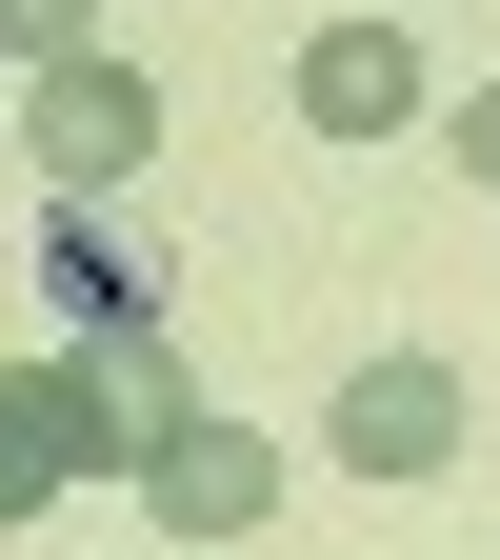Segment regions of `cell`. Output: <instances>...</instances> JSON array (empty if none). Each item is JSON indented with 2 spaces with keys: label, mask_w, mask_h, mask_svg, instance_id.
Returning a JSON list of instances; mask_svg holds the SVG:
<instances>
[{
  "label": "cell",
  "mask_w": 500,
  "mask_h": 560,
  "mask_svg": "<svg viewBox=\"0 0 500 560\" xmlns=\"http://www.w3.org/2000/svg\"><path fill=\"white\" fill-rule=\"evenodd\" d=\"M140 140H161V81L140 60H40V101H21V161L60 180V200H101V180H140Z\"/></svg>",
  "instance_id": "1"
},
{
  "label": "cell",
  "mask_w": 500,
  "mask_h": 560,
  "mask_svg": "<svg viewBox=\"0 0 500 560\" xmlns=\"http://www.w3.org/2000/svg\"><path fill=\"white\" fill-rule=\"evenodd\" d=\"M321 441L361 460V480H441V460H461V361H420V340H400V361H361V381L321 400Z\"/></svg>",
  "instance_id": "2"
},
{
  "label": "cell",
  "mask_w": 500,
  "mask_h": 560,
  "mask_svg": "<svg viewBox=\"0 0 500 560\" xmlns=\"http://www.w3.org/2000/svg\"><path fill=\"white\" fill-rule=\"evenodd\" d=\"M60 480H120V420L81 400V361H21L0 381V521H40Z\"/></svg>",
  "instance_id": "3"
},
{
  "label": "cell",
  "mask_w": 500,
  "mask_h": 560,
  "mask_svg": "<svg viewBox=\"0 0 500 560\" xmlns=\"http://www.w3.org/2000/svg\"><path fill=\"white\" fill-rule=\"evenodd\" d=\"M140 521H161V540H241V521H280V441H241V420L140 441Z\"/></svg>",
  "instance_id": "4"
},
{
  "label": "cell",
  "mask_w": 500,
  "mask_h": 560,
  "mask_svg": "<svg viewBox=\"0 0 500 560\" xmlns=\"http://www.w3.org/2000/svg\"><path fill=\"white\" fill-rule=\"evenodd\" d=\"M301 120H321V140H400V120H420V40H400V21H321V40H301Z\"/></svg>",
  "instance_id": "5"
},
{
  "label": "cell",
  "mask_w": 500,
  "mask_h": 560,
  "mask_svg": "<svg viewBox=\"0 0 500 560\" xmlns=\"http://www.w3.org/2000/svg\"><path fill=\"white\" fill-rule=\"evenodd\" d=\"M81 400L120 420V480H140V441H181V420H200L181 361H161V320H81Z\"/></svg>",
  "instance_id": "6"
},
{
  "label": "cell",
  "mask_w": 500,
  "mask_h": 560,
  "mask_svg": "<svg viewBox=\"0 0 500 560\" xmlns=\"http://www.w3.org/2000/svg\"><path fill=\"white\" fill-rule=\"evenodd\" d=\"M40 280H60V301H81V320H161V301H140V260L81 221V200H60V241H40Z\"/></svg>",
  "instance_id": "7"
},
{
  "label": "cell",
  "mask_w": 500,
  "mask_h": 560,
  "mask_svg": "<svg viewBox=\"0 0 500 560\" xmlns=\"http://www.w3.org/2000/svg\"><path fill=\"white\" fill-rule=\"evenodd\" d=\"M101 40V0H0V60H21V81H40V60H81Z\"/></svg>",
  "instance_id": "8"
},
{
  "label": "cell",
  "mask_w": 500,
  "mask_h": 560,
  "mask_svg": "<svg viewBox=\"0 0 500 560\" xmlns=\"http://www.w3.org/2000/svg\"><path fill=\"white\" fill-rule=\"evenodd\" d=\"M461 161H480V180H500V101H461Z\"/></svg>",
  "instance_id": "9"
}]
</instances>
